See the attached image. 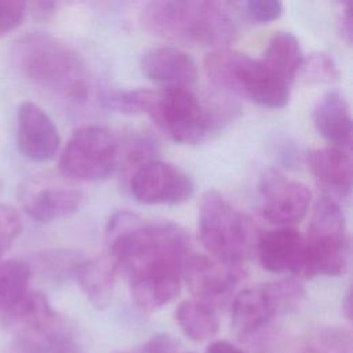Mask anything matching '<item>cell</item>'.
Here are the masks:
<instances>
[{
	"label": "cell",
	"instance_id": "obj_10",
	"mask_svg": "<svg viewBox=\"0 0 353 353\" xmlns=\"http://www.w3.org/2000/svg\"><path fill=\"white\" fill-rule=\"evenodd\" d=\"M261 215L270 223L287 226L299 222L307 212L309 188L277 170H268L259 179Z\"/></svg>",
	"mask_w": 353,
	"mask_h": 353
},
{
	"label": "cell",
	"instance_id": "obj_16",
	"mask_svg": "<svg viewBox=\"0 0 353 353\" xmlns=\"http://www.w3.org/2000/svg\"><path fill=\"white\" fill-rule=\"evenodd\" d=\"M313 123L319 134L332 143V148L349 152L352 148V116L346 98L332 90L324 94L313 110Z\"/></svg>",
	"mask_w": 353,
	"mask_h": 353
},
{
	"label": "cell",
	"instance_id": "obj_23",
	"mask_svg": "<svg viewBox=\"0 0 353 353\" xmlns=\"http://www.w3.org/2000/svg\"><path fill=\"white\" fill-rule=\"evenodd\" d=\"M299 353H352L350 334L338 327H324L307 336Z\"/></svg>",
	"mask_w": 353,
	"mask_h": 353
},
{
	"label": "cell",
	"instance_id": "obj_13",
	"mask_svg": "<svg viewBox=\"0 0 353 353\" xmlns=\"http://www.w3.org/2000/svg\"><path fill=\"white\" fill-rule=\"evenodd\" d=\"M59 134L50 116L36 103L25 101L17 110V146L29 160L47 161L59 149Z\"/></svg>",
	"mask_w": 353,
	"mask_h": 353
},
{
	"label": "cell",
	"instance_id": "obj_19",
	"mask_svg": "<svg viewBox=\"0 0 353 353\" xmlns=\"http://www.w3.org/2000/svg\"><path fill=\"white\" fill-rule=\"evenodd\" d=\"M116 261L109 255H98L91 259H81L74 269V279L88 301L97 307L103 309L109 305L117 270Z\"/></svg>",
	"mask_w": 353,
	"mask_h": 353
},
{
	"label": "cell",
	"instance_id": "obj_15",
	"mask_svg": "<svg viewBox=\"0 0 353 353\" xmlns=\"http://www.w3.org/2000/svg\"><path fill=\"white\" fill-rule=\"evenodd\" d=\"M141 68L149 80L164 84L165 88H189L197 80L194 58L174 46L149 50L142 57Z\"/></svg>",
	"mask_w": 353,
	"mask_h": 353
},
{
	"label": "cell",
	"instance_id": "obj_7",
	"mask_svg": "<svg viewBox=\"0 0 353 353\" xmlns=\"http://www.w3.org/2000/svg\"><path fill=\"white\" fill-rule=\"evenodd\" d=\"M143 113L174 142H201L218 123L189 88L148 90Z\"/></svg>",
	"mask_w": 353,
	"mask_h": 353
},
{
	"label": "cell",
	"instance_id": "obj_2",
	"mask_svg": "<svg viewBox=\"0 0 353 353\" xmlns=\"http://www.w3.org/2000/svg\"><path fill=\"white\" fill-rule=\"evenodd\" d=\"M139 22L157 37L216 50L225 48L237 34L234 4L229 1H152L142 8Z\"/></svg>",
	"mask_w": 353,
	"mask_h": 353
},
{
	"label": "cell",
	"instance_id": "obj_22",
	"mask_svg": "<svg viewBox=\"0 0 353 353\" xmlns=\"http://www.w3.org/2000/svg\"><path fill=\"white\" fill-rule=\"evenodd\" d=\"M30 274L25 261L10 259L0 263V313L7 312L28 292Z\"/></svg>",
	"mask_w": 353,
	"mask_h": 353
},
{
	"label": "cell",
	"instance_id": "obj_25",
	"mask_svg": "<svg viewBox=\"0 0 353 353\" xmlns=\"http://www.w3.org/2000/svg\"><path fill=\"white\" fill-rule=\"evenodd\" d=\"M299 72L310 83H330L339 77L335 61L325 52L312 54L307 59H303Z\"/></svg>",
	"mask_w": 353,
	"mask_h": 353
},
{
	"label": "cell",
	"instance_id": "obj_4",
	"mask_svg": "<svg viewBox=\"0 0 353 353\" xmlns=\"http://www.w3.org/2000/svg\"><path fill=\"white\" fill-rule=\"evenodd\" d=\"M204 66L215 87L240 94L262 108L280 109L290 101V83L240 51L218 48L205 57Z\"/></svg>",
	"mask_w": 353,
	"mask_h": 353
},
{
	"label": "cell",
	"instance_id": "obj_29",
	"mask_svg": "<svg viewBox=\"0 0 353 353\" xmlns=\"http://www.w3.org/2000/svg\"><path fill=\"white\" fill-rule=\"evenodd\" d=\"M116 353H179L178 343L170 335L157 334L146 341L142 346L131 350H120Z\"/></svg>",
	"mask_w": 353,
	"mask_h": 353
},
{
	"label": "cell",
	"instance_id": "obj_3",
	"mask_svg": "<svg viewBox=\"0 0 353 353\" xmlns=\"http://www.w3.org/2000/svg\"><path fill=\"white\" fill-rule=\"evenodd\" d=\"M12 63L29 83L48 94L80 103L90 95V74L80 55L59 39L32 32L12 47Z\"/></svg>",
	"mask_w": 353,
	"mask_h": 353
},
{
	"label": "cell",
	"instance_id": "obj_30",
	"mask_svg": "<svg viewBox=\"0 0 353 353\" xmlns=\"http://www.w3.org/2000/svg\"><path fill=\"white\" fill-rule=\"evenodd\" d=\"M32 14V17L37 21H43V19H48L54 11H55V3L51 1H36L32 4L26 6Z\"/></svg>",
	"mask_w": 353,
	"mask_h": 353
},
{
	"label": "cell",
	"instance_id": "obj_27",
	"mask_svg": "<svg viewBox=\"0 0 353 353\" xmlns=\"http://www.w3.org/2000/svg\"><path fill=\"white\" fill-rule=\"evenodd\" d=\"M245 14L251 21L268 23L277 19L283 12V3L279 0H251L244 4Z\"/></svg>",
	"mask_w": 353,
	"mask_h": 353
},
{
	"label": "cell",
	"instance_id": "obj_6",
	"mask_svg": "<svg viewBox=\"0 0 353 353\" xmlns=\"http://www.w3.org/2000/svg\"><path fill=\"white\" fill-rule=\"evenodd\" d=\"M303 299L305 290L294 279L245 288L233 298L232 328L241 342H265L274 320L295 312Z\"/></svg>",
	"mask_w": 353,
	"mask_h": 353
},
{
	"label": "cell",
	"instance_id": "obj_21",
	"mask_svg": "<svg viewBox=\"0 0 353 353\" xmlns=\"http://www.w3.org/2000/svg\"><path fill=\"white\" fill-rule=\"evenodd\" d=\"M176 321L183 334L196 342L212 338L219 328L215 309L196 299L179 303L176 309Z\"/></svg>",
	"mask_w": 353,
	"mask_h": 353
},
{
	"label": "cell",
	"instance_id": "obj_14",
	"mask_svg": "<svg viewBox=\"0 0 353 353\" xmlns=\"http://www.w3.org/2000/svg\"><path fill=\"white\" fill-rule=\"evenodd\" d=\"M255 250L259 263L268 272L299 276L303 265L305 237L296 229L284 226L269 230L258 237Z\"/></svg>",
	"mask_w": 353,
	"mask_h": 353
},
{
	"label": "cell",
	"instance_id": "obj_8",
	"mask_svg": "<svg viewBox=\"0 0 353 353\" xmlns=\"http://www.w3.org/2000/svg\"><path fill=\"white\" fill-rule=\"evenodd\" d=\"M120 160L121 143L109 128L83 125L69 138L58 165L68 178L101 181L116 171Z\"/></svg>",
	"mask_w": 353,
	"mask_h": 353
},
{
	"label": "cell",
	"instance_id": "obj_32",
	"mask_svg": "<svg viewBox=\"0 0 353 353\" xmlns=\"http://www.w3.org/2000/svg\"><path fill=\"white\" fill-rule=\"evenodd\" d=\"M205 353H245V352L232 345L228 341H215L207 347Z\"/></svg>",
	"mask_w": 353,
	"mask_h": 353
},
{
	"label": "cell",
	"instance_id": "obj_11",
	"mask_svg": "<svg viewBox=\"0 0 353 353\" xmlns=\"http://www.w3.org/2000/svg\"><path fill=\"white\" fill-rule=\"evenodd\" d=\"M189 291L211 307L225 306L239 285L241 268L226 266L204 255H189L182 268Z\"/></svg>",
	"mask_w": 353,
	"mask_h": 353
},
{
	"label": "cell",
	"instance_id": "obj_33",
	"mask_svg": "<svg viewBox=\"0 0 353 353\" xmlns=\"http://www.w3.org/2000/svg\"><path fill=\"white\" fill-rule=\"evenodd\" d=\"M343 312H345V314H346L347 319L352 317V294H350V291H347V294H346V296H345Z\"/></svg>",
	"mask_w": 353,
	"mask_h": 353
},
{
	"label": "cell",
	"instance_id": "obj_17",
	"mask_svg": "<svg viewBox=\"0 0 353 353\" xmlns=\"http://www.w3.org/2000/svg\"><path fill=\"white\" fill-rule=\"evenodd\" d=\"M307 165L323 186L339 197L352 192L353 165L349 152L338 148H317L307 152Z\"/></svg>",
	"mask_w": 353,
	"mask_h": 353
},
{
	"label": "cell",
	"instance_id": "obj_9",
	"mask_svg": "<svg viewBox=\"0 0 353 353\" xmlns=\"http://www.w3.org/2000/svg\"><path fill=\"white\" fill-rule=\"evenodd\" d=\"M194 193L192 178L174 164L149 160L131 179V194L142 204H181Z\"/></svg>",
	"mask_w": 353,
	"mask_h": 353
},
{
	"label": "cell",
	"instance_id": "obj_24",
	"mask_svg": "<svg viewBox=\"0 0 353 353\" xmlns=\"http://www.w3.org/2000/svg\"><path fill=\"white\" fill-rule=\"evenodd\" d=\"M29 265L30 269L36 268L41 273L48 277H63V276H73L76 266L80 263L81 258L77 252L69 250H48L34 254Z\"/></svg>",
	"mask_w": 353,
	"mask_h": 353
},
{
	"label": "cell",
	"instance_id": "obj_28",
	"mask_svg": "<svg viewBox=\"0 0 353 353\" xmlns=\"http://www.w3.org/2000/svg\"><path fill=\"white\" fill-rule=\"evenodd\" d=\"M26 14V4L17 0H0V37L17 29Z\"/></svg>",
	"mask_w": 353,
	"mask_h": 353
},
{
	"label": "cell",
	"instance_id": "obj_18",
	"mask_svg": "<svg viewBox=\"0 0 353 353\" xmlns=\"http://www.w3.org/2000/svg\"><path fill=\"white\" fill-rule=\"evenodd\" d=\"M84 201L81 190L65 186L44 188L29 194L23 201L26 214L36 222L48 223L73 215Z\"/></svg>",
	"mask_w": 353,
	"mask_h": 353
},
{
	"label": "cell",
	"instance_id": "obj_1",
	"mask_svg": "<svg viewBox=\"0 0 353 353\" xmlns=\"http://www.w3.org/2000/svg\"><path fill=\"white\" fill-rule=\"evenodd\" d=\"M109 255L130 280L135 305L148 313L174 301L181 291V276L189 254L186 230L171 221L146 222L121 210L106 225Z\"/></svg>",
	"mask_w": 353,
	"mask_h": 353
},
{
	"label": "cell",
	"instance_id": "obj_20",
	"mask_svg": "<svg viewBox=\"0 0 353 353\" xmlns=\"http://www.w3.org/2000/svg\"><path fill=\"white\" fill-rule=\"evenodd\" d=\"M303 59L298 39L290 32H277L268 41L263 57L259 61L272 73L291 84L299 73Z\"/></svg>",
	"mask_w": 353,
	"mask_h": 353
},
{
	"label": "cell",
	"instance_id": "obj_26",
	"mask_svg": "<svg viewBox=\"0 0 353 353\" xmlns=\"http://www.w3.org/2000/svg\"><path fill=\"white\" fill-rule=\"evenodd\" d=\"M22 232V221L18 211L7 204H0V258Z\"/></svg>",
	"mask_w": 353,
	"mask_h": 353
},
{
	"label": "cell",
	"instance_id": "obj_12",
	"mask_svg": "<svg viewBox=\"0 0 353 353\" xmlns=\"http://www.w3.org/2000/svg\"><path fill=\"white\" fill-rule=\"evenodd\" d=\"M10 334L15 353H85L73 328L55 310Z\"/></svg>",
	"mask_w": 353,
	"mask_h": 353
},
{
	"label": "cell",
	"instance_id": "obj_31",
	"mask_svg": "<svg viewBox=\"0 0 353 353\" xmlns=\"http://www.w3.org/2000/svg\"><path fill=\"white\" fill-rule=\"evenodd\" d=\"M352 4L347 3L345 10H343V15H342V21H341V32L345 36V40L350 44L352 43V32H353V22H352Z\"/></svg>",
	"mask_w": 353,
	"mask_h": 353
},
{
	"label": "cell",
	"instance_id": "obj_5",
	"mask_svg": "<svg viewBox=\"0 0 353 353\" xmlns=\"http://www.w3.org/2000/svg\"><path fill=\"white\" fill-rule=\"evenodd\" d=\"M199 234L215 261L232 268H241L258 240L251 219L216 190H207L201 197Z\"/></svg>",
	"mask_w": 353,
	"mask_h": 353
}]
</instances>
